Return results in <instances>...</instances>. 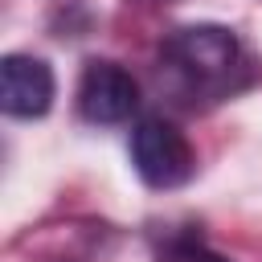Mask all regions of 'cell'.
Listing matches in <instances>:
<instances>
[{"instance_id":"6da1fadb","label":"cell","mask_w":262,"mask_h":262,"mask_svg":"<svg viewBox=\"0 0 262 262\" xmlns=\"http://www.w3.org/2000/svg\"><path fill=\"white\" fill-rule=\"evenodd\" d=\"M160 82L184 106H205L254 82L250 57L225 25H180L160 41Z\"/></svg>"},{"instance_id":"3957f363","label":"cell","mask_w":262,"mask_h":262,"mask_svg":"<svg viewBox=\"0 0 262 262\" xmlns=\"http://www.w3.org/2000/svg\"><path fill=\"white\" fill-rule=\"evenodd\" d=\"M78 111L86 123H98V127L127 123L139 111V82L119 61L94 57L78 78Z\"/></svg>"},{"instance_id":"277c9868","label":"cell","mask_w":262,"mask_h":262,"mask_svg":"<svg viewBox=\"0 0 262 262\" xmlns=\"http://www.w3.org/2000/svg\"><path fill=\"white\" fill-rule=\"evenodd\" d=\"M57 82L49 61L33 53H8L0 61V106L12 119H41L53 106Z\"/></svg>"},{"instance_id":"7a4b0ae2","label":"cell","mask_w":262,"mask_h":262,"mask_svg":"<svg viewBox=\"0 0 262 262\" xmlns=\"http://www.w3.org/2000/svg\"><path fill=\"white\" fill-rule=\"evenodd\" d=\"M131 164L147 188H180L196 172V151L176 123L147 115L131 127Z\"/></svg>"}]
</instances>
